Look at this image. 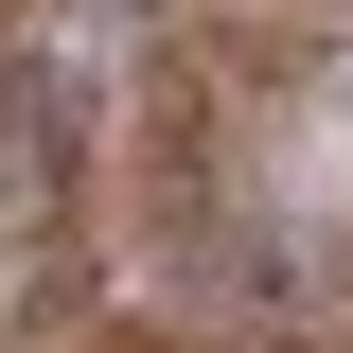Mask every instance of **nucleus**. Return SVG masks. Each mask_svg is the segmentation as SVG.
Returning a JSON list of instances; mask_svg holds the SVG:
<instances>
[{
    "label": "nucleus",
    "instance_id": "1",
    "mask_svg": "<svg viewBox=\"0 0 353 353\" xmlns=\"http://www.w3.org/2000/svg\"><path fill=\"white\" fill-rule=\"evenodd\" d=\"M88 248H106V141L53 53H0V353H71Z\"/></svg>",
    "mask_w": 353,
    "mask_h": 353
},
{
    "label": "nucleus",
    "instance_id": "2",
    "mask_svg": "<svg viewBox=\"0 0 353 353\" xmlns=\"http://www.w3.org/2000/svg\"><path fill=\"white\" fill-rule=\"evenodd\" d=\"M36 18H53V0H0V53H36Z\"/></svg>",
    "mask_w": 353,
    "mask_h": 353
}]
</instances>
